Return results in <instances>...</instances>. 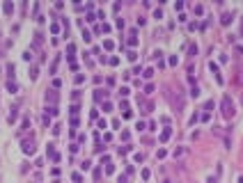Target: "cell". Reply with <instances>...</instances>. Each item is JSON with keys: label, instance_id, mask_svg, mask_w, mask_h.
<instances>
[{"label": "cell", "instance_id": "6da1fadb", "mask_svg": "<svg viewBox=\"0 0 243 183\" xmlns=\"http://www.w3.org/2000/svg\"><path fill=\"white\" fill-rule=\"evenodd\" d=\"M220 112H222V117L225 119H232L236 114V110H234V101L230 99V96H225L222 99V103H220Z\"/></svg>", "mask_w": 243, "mask_h": 183}, {"label": "cell", "instance_id": "7a4b0ae2", "mask_svg": "<svg viewBox=\"0 0 243 183\" xmlns=\"http://www.w3.org/2000/svg\"><path fill=\"white\" fill-rule=\"evenodd\" d=\"M23 153H25V156H32V153H35V142H32V140H25V142H23Z\"/></svg>", "mask_w": 243, "mask_h": 183}, {"label": "cell", "instance_id": "3957f363", "mask_svg": "<svg viewBox=\"0 0 243 183\" xmlns=\"http://www.w3.org/2000/svg\"><path fill=\"white\" fill-rule=\"evenodd\" d=\"M16 119H18V108H12V112L7 114V121H9V124H14Z\"/></svg>", "mask_w": 243, "mask_h": 183}, {"label": "cell", "instance_id": "277c9868", "mask_svg": "<svg viewBox=\"0 0 243 183\" xmlns=\"http://www.w3.org/2000/svg\"><path fill=\"white\" fill-rule=\"evenodd\" d=\"M48 101H51L53 105L57 103V94H55V92H53V89H51V92H46V103H48Z\"/></svg>", "mask_w": 243, "mask_h": 183}, {"label": "cell", "instance_id": "5b68a950", "mask_svg": "<svg viewBox=\"0 0 243 183\" xmlns=\"http://www.w3.org/2000/svg\"><path fill=\"white\" fill-rule=\"evenodd\" d=\"M174 105H177V110H181L183 108V96H181V92L177 89V99H174Z\"/></svg>", "mask_w": 243, "mask_h": 183}, {"label": "cell", "instance_id": "8992f818", "mask_svg": "<svg viewBox=\"0 0 243 183\" xmlns=\"http://www.w3.org/2000/svg\"><path fill=\"white\" fill-rule=\"evenodd\" d=\"M209 66H211V71H213V73H216V80H218V83L222 85V76H220V71H218V64H213V62H211V64H209Z\"/></svg>", "mask_w": 243, "mask_h": 183}, {"label": "cell", "instance_id": "52a82bcc", "mask_svg": "<svg viewBox=\"0 0 243 183\" xmlns=\"http://www.w3.org/2000/svg\"><path fill=\"white\" fill-rule=\"evenodd\" d=\"M170 135H172V128H163V133H161V142H168Z\"/></svg>", "mask_w": 243, "mask_h": 183}, {"label": "cell", "instance_id": "ba28073f", "mask_svg": "<svg viewBox=\"0 0 243 183\" xmlns=\"http://www.w3.org/2000/svg\"><path fill=\"white\" fill-rule=\"evenodd\" d=\"M96 101H101V99H106V96H108V92H106V89H96Z\"/></svg>", "mask_w": 243, "mask_h": 183}, {"label": "cell", "instance_id": "9c48e42d", "mask_svg": "<svg viewBox=\"0 0 243 183\" xmlns=\"http://www.w3.org/2000/svg\"><path fill=\"white\" fill-rule=\"evenodd\" d=\"M230 21H232V14H222V18H220L222 25H230Z\"/></svg>", "mask_w": 243, "mask_h": 183}, {"label": "cell", "instance_id": "30bf717a", "mask_svg": "<svg viewBox=\"0 0 243 183\" xmlns=\"http://www.w3.org/2000/svg\"><path fill=\"white\" fill-rule=\"evenodd\" d=\"M191 96H195V99L200 96V87H197V85H193V87H191Z\"/></svg>", "mask_w": 243, "mask_h": 183}, {"label": "cell", "instance_id": "8fae6325", "mask_svg": "<svg viewBox=\"0 0 243 183\" xmlns=\"http://www.w3.org/2000/svg\"><path fill=\"white\" fill-rule=\"evenodd\" d=\"M46 112L51 114V117H55V114H57V108H55V105H51V108H46Z\"/></svg>", "mask_w": 243, "mask_h": 183}, {"label": "cell", "instance_id": "7c38bea8", "mask_svg": "<svg viewBox=\"0 0 243 183\" xmlns=\"http://www.w3.org/2000/svg\"><path fill=\"white\" fill-rule=\"evenodd\" d=\"M7 89H9V92H12V94H14V92H16L18 87H16V83H12V80H9V83H7Z\"/></svg>", "mask_w": 243, "mask_h": 183}, {"label": "cell", "instance_id": "4fadbf2b", "mask_svg": "<svg viewBox=\"0 0 243 183\" xmlns=\"http://www.w3.org/2000/svg\"><path fill=\"white\" fill-rule=\"evenodd\" d=\"M5 12L12 14V12H14V5H12V2H5Z\"/></svg>", "mask_w": 243, "mask_h": 183}, {"label": "cell", "instance_id": "5bb4252c", "mask_svg": "<svg viewBox=\"0 0 243 183\" xmlns=\"http://www.w3.org/2000/svg\"><path fill=\"white\" fill-rule=\"evenodd\" d=\"M142 76H145V78H152V76H154V69H145Z\"/></svg>", "mask_w": 243, "mask_h": 183}, {"label": "cell", "instance_id": "9a60e30c", "mask_svg": "<svg viewBox=\"0 0 243 183\" xmlns=\"http://www.w3.org/2000/svg\"><path fill=\"white\" fill-rule=\"evenodd\" d=\"M172 156H174V158H179V156H183V149H179V147H177V149H174V151H172Z\"/></svg>", "mask_w": 243, "mask_h": 183}, {"label": "cell", "instance_id": "2e32d148", "mask_svg": "<svg viewBox=\"0 0 243 183\" xmlns=\"http://www.w3.org/2000/svg\"><path fill=\"white\" fill-rule=\"evenodd\" d=\"M113 46H115V44H113V41H110V39H106V41H103V48H106V50H110V48H113Z\"/></svg>", "mask_w": 243, "mask_h": 183}, {"label": "cell", "instance_id": "e0dca14e", "mask_svg": "<svg viewBox=\"0 0 243 183\" xmlns=\"http://www.w3.org/2000/svg\"><path fill=\"white\" fill-rule=\"evenodd\" d=\"M67 53H69V57H71V55L76 53V46H74V44H69V46H67Z\"/></svg>", "mask_w": 243, "mask_h": 183}, {"label": "cell", "instance_id": "ac0fdd59", "mask_svg": "<svg viewBox=\"0 0 243 183\" xmlns=\"http://www.w3.org/2000/svg\"><path fill=\"white\" fill-rule=\"evenodd\" d=\"M133 160H135V162H142V160H145V156H142V153H135Z\"/></svg>", "mask_w": 243, "mask_h": 183}, {"label": "cell", "instance_id": "d6986e66", "mask_svg": "<svg viewBox=\"0 0 243 183\" xmlns=\"http://www.w3.org/2000/svg\"><path fill=\"white\" fill-rule=\"evenodd\" d=\"M135 44H138V39H135V35H131L129 37V46H135Z\"/></svg>", "mask_w": 243, "mask_h": 183}, {"label": "cell", "instance_id": "ffe728a7", "mask_svg": "<svg viewBox=\"0 0 243 183\" xmlns=\"http://www.w3.org/2000/svg\"><path fill=\"white\" fill-rule=\"evenodd\" d=\"M188 53H191V55H197V46H195V44H193L191 48H188Z\"/></svg>", "mask_w": 243, "mask_h": 183}, {"label": "cell", "instance_id": "44dd1931", "mask_svg": "<svg viewBox=\"0 0 243 183\" xmlns=\"http://www.w3.org/2000/svg\"><path fill=\"white\" fill-rule=\"evenodd\" d=\"M152 92H154V85H147V87H145V94H147V96L152 94Z\"/></svg>", "mask_w": 243, "mask_h": 183}, {"label": "cell", "instance_id": "7402d4cb", "mask_svg": "<svg viewBox=\"0 0 243 183\" xmlns=\"http://www.w3.org/2000/svg\"><path fill=\"white\" fill-rule=\"evenodd\" d=\"M129 92H131L129 87H122V89H119V94H122V96H129Z\"/></svg>", "mask_w": 243, "mask_h": 183}, {"label": "cell", "instance_id": "603a6c76", "mask_svg": "<svg viewBox=\"0 0 243 183\" xmlns=\"http://www.w3.org/2000/svg\"><path fill=\"white\" fill-rule=\"evenodd\" d=\"M163 183H172V181H170V179H163Z\"/></svg>", "mask_w": 243, "mask_h": 183}]
</instances>
